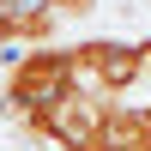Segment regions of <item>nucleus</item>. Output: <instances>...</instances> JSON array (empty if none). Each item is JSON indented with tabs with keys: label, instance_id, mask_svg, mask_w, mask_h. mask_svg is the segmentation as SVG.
Wrapping results in <instances>:
<instances>
[{
	"label": "nucleus",
	"instance_id": "obj_2",
	"mask_svg": "<svg viewBox=\"0 0 151 151\" xmlns=\"http://www.w3.org/2000/svg\"><path fill=\"white\" fill-rule=\"evenodd\" d=\"M48 12H55L60 24H73V18H97V0H42Z\"/></svg>",
	"mask_w": 151,
	"mask_h": 151
},
{
	"label": "nucleus",
	"instance_id": "obj_1",
	"mask_svg": "<svg viewBox=\"0 0 151 151\" xmlns=\"http://www.w3.org/2000/svg\"><path fill=\"white\" fill-rule=\"evenodd\" d=\"M73 91V60H67V42H48V48H24V55L6 60V73H0V115L12 121V127H30V121H42L48 109L60 103V97Z\"/></svg>",
	"mask_w": 151,
	"mask_h": 151
}]
</instances>
